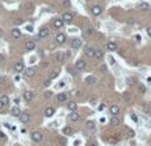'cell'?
Instances as JSON below:
<instances>
[{
  "label": "cell",
  "instance_id": "cell-12",
  "mask_svg": "<svg viewBox=\"0 0 151 146\" xmlns=\"http://www.w3.org/2000/svg\"><path fill=\"white\" fill-rule=\"evenodd\" d=\"M25 77H33L34 74H36V68H28V69H25Z\"/></svg>",
  "mask_w": 151,
  "mask_h": 146
},
{
  "label": "cell",
  "instance_id": "cell-38",
  "mask_svg": "<svg viewBox=\"0 0 151 146\" xmlns=\"http://www.w3.org/2000/svg\"><path fill=\"white\" fill-rule=\"evenodd\" d=\"M58 76V72H53L50 74V80H53V78H55V77Z\"/></svg>",
  "mask_w": 151,
  "mask_h": 146
},
{
  "label": "cell",
  "instance_id": "cell-1",
  "mask_svg": "<svg viewBox=\"0 0 151 146\" xmlns=\"http://www.w3.org/2000/svg\"><path fill=\"white\" fill-rule=\"evenodd\" d=\"M50 30L47 28H42L40 31H38V39H45L46 37H49Z\"/></svg>",
  "mask_w": 151,
  "mask_h": 146
},
{
  "label": "cell",
  "instance_id": "cell-20",
  "mask_svg": "<svg viewBox=\"0 0 151 146\" xmlns=\"http://www.w3.org/2000/svg\"><path fill=\"white\" fill-rule=\"evenodd\" d=\"M15 70L16 72H22L24 70V63H21V61H18V63H16L15 64Z\"/></svg>",
  "mask_w": 151,
  "mask_h": 146
},
{
  "label": "cell",
  "instance_id": "cell-14",
  "mask_svg": "<svg viewBox=\"0 0 151 146\" xmlns=\"http://www.w3.org/2000/svg\"><path fill=\"white\" fill-rule=\"evenodd\" d=\"M54 112H55V110H54L53 107H47V108L45 110V116H46V118H51V116L54 115Z\"/></svg>",
  "mask_w": 151,
  "mask_h": 146
},
{
  "label": "cell",
  "instance_id": "cell-43",
  "mask_svg": "<svg viewBox=\"0 0 151 146\" xmlns=\"http://www.w3.org/2000/svg\"><path fill=\"white\" fill-rule=\"evenodd\" d=\"M100 70H101V72H107V67H105V65H101V67H100Z\"/></svg>",
  "mask_w": 151,
  "mask_h": 146
},
{
  "label": "cell",
  "instance_id": "cell-31",
  "mask_svg": "<svg viewBox=\"0 0 151 146\" xmlns=\"http://www.w3.org/2000/svg\"><path fill=\"white\" fill-rule=\"evenodd\" d=\"M0 141H1V142H4V141H7V136H5V133H3V132H0Z\"/></svg>",
  "mask_w": 151,
  "mask_h": 146
},
{
  "label": "cell",
  "instance_id": "cell-41",
  "mask_svg": "<svg viewBox=\"0 0 151 146\" xmlns=\"http://www.w3.org/2000/svg\"><path fill=\"white\" fill-rule=\"evenodd\" d=\"M15 24L16 25H21L22 24V20H21V18H17V20H15Z\"/></svg>",
  "mask_w": 151,
  "mask_h": 146
},
{
  "label": "cell",
  "instance_id": "cell-23",
  "mask_svg": "<svg viewBox=\"0 0 151 146\" xmlns=\"http://www.w3.org/2000/svg\"><path fill=\"white\" fill-rule=\"evenodd\" d=\"M85 83H88V85H93V83H96V77L95 76H88L85 78Z\"/></svg>",
  "mask_w": 151,
  "mask_h": 146
},
{
  "label": "cell",
  "instance_id": "cell-33",
  "mask_svg": "<svg viewBox=\"0 0 151 146\" xmlns=\"http://www.w3.org/2000/svg\"><path fill=\"white\" fill-rule=\"evenodd\" d=\"M63 5H65L66 8H70L71 7V1H70V0H63Z\"/></svg>",
  "mask_w": 151,
  "mask_h": 146
},
{
  "label": "cell",
  "instance_id": "cell-30",
  "mask_svg": "<svg viewBox=\"0 0 151 146\" xmlns=\"http://www.w3.org/2000/svg\"><path fill=\"white\" fill-rule=\"evenodd\" d=\"M95 126H96L95 121H87V128L88 129H95Z\"/></svg>",
  "mask_w": 151,
  "mask_h": 146
},
{
  "label": "cell",
  "instance_id": "cell-50",
  "mask_svg": "<svg viewBox=\"0 0 151 146\" xmlns=\"http://www.w3.org/2000/svg\"><path fill=\"white\" fill-rule=\"evenodd\" d=\"M0 9H1V5H0Z\"/></svg>",
  "mask_w": 151,
  "mask_h": 146
},
{
  "label": "cell",
  "instance_id": "cell-34",
  "mask_svg": "<svg viewBox=\"0 0 151 146\" xmlns=\"http://www.w3.org/2000/svg\"><path fill=\"white\" fill-rule=\"evenodd\" d=\"M87 35H93V29H87Z\"/></svg>",
  "mask_w": 151,
  "mask_h": 146
},
{
  "label": "cell",
  "instance_id": "cell-40",
  "mask_svg": "<svg viewBox=\"0 0 151 146\" xmlns=\"http://www.w3.org/2000/svg\"><path fill=\"white\" fill-rule=\"evenodd\" d=\"M138 90H139L141 93H144V91H146V87H144L143 85H141V86H139V89H138Z\"/></svg>",
  "mask_w": 151,
  "mask_h": 146
},
{
  "label": "cell",
  "instance_id": "cell-13",
  "mask_svg": "<svg viewBox=\"0 0 151 146\" xmlns=\"http://www.w3.org/2000/svg\"><path fill=\"white\" fill-rule=\"evenodd\" d=\"M18 118H20V120H21V123H28L29 120H30V116H29V113H20L18 115Z\"/></svg>",
  "mask_w": 151,
  "mask_h": 146
},
{
  "label": "cell",
  "instance_id": "cell-44",
  "mask_svg": "<svg viewBox=\"0 0 151 146\" xmlns=\"http://www.w3.org/2000/svg\"><path fill=\"white\" fill-rule=\"evenodd\" d=\"M26 30H28V31H33V26H32V25H28V26H26Z\"/></svg>",
  "mask_w": 151,
  "mask_h": 146
},
{
  "label": "cell",
  "instance_id": "cell-47",
  "mask_svg": "<svg viewBox=\"0 0 151 146\" xmlns=\"http://www.w3.org/2000/svg\"><path fill=\"white\" fill-rule=\"evenodd\" d=\"M51 95V93L49 91V93H45V97H46V98H47V97H50Z\"/></svg>",
  "mask_w": 151,
  "mask_h": 146
},
{
  "label": "cell",
  "instance_id": "cell-5",
  "mask_svg": "<svg viewBox=\"0 0 151 146\" xmlns=\"http://www.w3.org/2000/svg\"><path fill=\"white\" fill-rule=\"evenodd\" d=\"M62 20L65 22H71L74 20V14L71 12H66V13H63V16H62Z\"/></svg>",
  "mask_w": 151,
  "mask_h": 146
},
{
  "label": "cell",
  "instance_id": "cell-37",
  "mask_svg": "<svg viewBox=\"0 0 151 146\" xmlns=\"http://www.w3.org/2000/svg\"><path fill=\"white\" fill-rule=\"evenodd\" d=\"M131 120H133V121H138V116L135 115V113H133V115H131Z\"/></svg>",
  "mask_w": 151,
  "mask_h": 146
},
{
  "label": "cell",
  "instance_id": "cell-28",
  "mask_svg": "<svg viewBox=\"0 0 151 146\" xmlns=\"http://www.w3.org/2000/svg\"><path fill=\"white\" fill-rule=\"evenodd\" d=\"M0 100H1V102H3V104H4V106H7L8 103H9V98H8L7 95H3L1 98H0Z\"/></svg>",
  "mask_w": 151,
  "mask_h": 146
},
{
  "label": "cell",
  "instance_id": "cell-18",
  "mask_svg": "<svg viewBox=\"0 0 151 146\" xmlns=\"http://www.w3.org/2000/svg\"><path fill=\"white\" fill-rule=\"evenodd\" d=\"M67 100V93H59L58 94V102L59 103H63Z\"/></svg>",
  "mask_w": 151,
  "mask_h": 146
},
{
  "label": "cell",
  "instance_id": "cell-3",
  "mask_svg": "<svg viewBox=\"0 0 151 146\" xmlns=\"http://www.w3.org/2000/svg\"><path fill=\"white\" fill-rule=\"evenodd\" d=\"M79 119H80V115L76 111H71L70 112V115H68V120L71 123H76V121H79Z\"/></svg>",
  "mask_w": 151,
  "mask_h": 146
},
{
  "label": "cell",
  "instance_id": "cell-2",
  "mask_svg": "<svg viewBox=\"0 0 151 146\" xmlns=\"http://www.w3.org/2000/svg\"><path fill=\"white\" fill-rule=\"evenodd\" d=\"M30 137H32V141H34V142H41V141H42V138H43V136H42V133H41V132H33V133H32V136H30Z\"/></svg>",
  "mask_w": 151,
  "mask_h": 146
},
{
  "label": "cell",
  "instance_id": "cell-21",
  "mask_svg": "<svg viewBox=\"0 0 151 146\" xmlns=\"http://www.w3.org/2000/svg\"><path fill=\"white\" fill-rule=\"evenodd\" d=\"M33 97H34V94L32 93V91H29V90L24 93V99H25V100H28V102H29V100H32V99H33Z\"/></svg>",
  "mask_w": 151,
  "mask_h": 146
},
{
  "label": "cell",
  "instance_id": "cell-49",
  "mask_svg": "<svg viewBox=\"0 0 151 146\" xmlns=\"http://www.w3.org/2000/svg\"><path fill=\"white\" fill-rule=\"evenodd\" d=\"M1 60H4V56H3V55H0V61Z\"/></svg>",
  "mask_w": 151,
  "mask_h": 146
},
{
  "label": "cell",
  "instance_id": "cell-25",
  "mask_svg": "<svg viewBox=\"0 0 151 146\" xmlns=\"http://www.w3.org/2000/svg\"><path fill=\"white\" fill-rule=\"evenodd\" d=\"M118 124H120V119H118L116 115H113V118H110V125L116 126V125H118Z\"/></svg>",
  "mask_w": 151,
  "mask_h": 146
},
{
  "label": "cell",
  "instance_id": "cell-19",
  "mask_svg": "<svg viewBox=\"0 0 151 146\" xmlns=\"http://www.w3.org/2000/svg\"><path fill=\"white\" fill-rule=\"evenodd\" d=\"M137 8L139 9V11H149V9H150V5L147 4V3H139Z\"/></svg>",
  "mask_w": 151,
  "mask_h": 146
},
{
  "label": "cell",
  "instance_id": "cell-35",
  "mask_svg": "<svg viewBox=\"0 0 151 146\" xmlns=\"http://www.w3.org/2000/svg\"><path fill=\"white\" fill-rule=\"evenodd\" d=\"M142 110H143V111H146V112H149V104H147V103H144L143 107H142Z\"/></svg>",
  "mask_w": 151,
  "mask_h": 146
},
{
  "label": "cell",
  "instance_id": "cell-46",
  "mask_svg": "<svg viewBox=\"0 0 151 146\" xmlns=\"http://www.w3.org/2000/svg\"><path fill=\"white\" fill-rule=\"evenodd\" d=\"M4 104H3V102H1V100H0V110H3V108H4Z\"/></svg>",
  "mask_w": 151,
  "mask_h": 146
},
{
  "label": "cell",
  "instance_id": "cell-8",
  "mask_svg": "<svg viewBox=\"0 0 151 146\" xmlns=\"http://www.w3.org/2000/svg\"><path fill=\"white\" fill-rule=\"evenodd\" d=\"M91 12H92V14H93V16H100L101 12H102V9H101V7H99V5H93V7L91 8Z\"/></svg>",
  "mask_w": 151,
  "mask_h": 146
},
{
  "label": "cell",
  "instance_id": "cell-32",
  "mask_svg": "<svg viewBox=\"0 0 151 146\" xmlns=\"http://www.w3.org/2000/svg\"><path fill=\"white\" fill-rule=\"evenodd\" d=\"M108 61H109V64H110V65H116V60H114V57L109 56V57H108Z\"/></svg>",
  "mask_w": 151,
  "mask_h": 146
},
{
  "label": "cell",
  "instance_id": "cell-16",
  "mask_svg": "<svg viewBox=\"0 0 151 146\" xmlns=\"http://www.w3.org/2000/svg\"><path fill=\"white\" fill-rule=\"evenodd\" d=\"M25 47H26V50H28V51L34 50V48H36V42H33V41H28V42H26V44H25Z\"/></svg>",
  "mask_w": 151,
  "mask_h": 146
},
{
  "label": "cell",
  "instance_id": "cell-7",
  "mask_svg": "<svg viewBox=\"0 0 151 146\" xmlns=\"http://www.w3.org/2000/svg\"><path fill=\"white\" fill-rule=\"evenodd\" d=\"M85 68V61L84 60H78L75 63V69L76 70H83Z\"/></svg>",
  "mask_w": 151,
  "mask_h": 146
},
{
  "label": "cell",
  "instance_id": "cell-4",
  "mask_svg": "<svg viewBox=\"0 0 151 146\" xmlns=\"http://www.w3.org/2000/svg\"><path fill=\"white\" fill-rule=\"evenodd\" d=\"M67 59L65 52H62V51H59V52L55 54V61L57 63H65V60Z\"/></svg>",
  "mask_w": 151,
  "mask_h": 146
},
{
  "label": "cell",
  "instance_id": "cell-6",
  "mask_svg": "<svg viewBox=\"0 0 151 146\" xmlns=\"http://www.w3.org/2000/svg\"><path fill=\"white\" fill-rule=\"evenodd\" d=\"M53 25H54V28H55V29H62L63 25H65V21H63L62 18H57V20H54Z\"/></svg>",
  "mask_w": 151,
  "mask_h": 146
},
{
  "label": "cell",
  "instance_id": "cell-36",
  "mask_svg": "<svg viewBox=\"0 0 151 146\" xmlns=\"http://www.w3.org/2000/svg\"><path fill=\"white\" fill-rule=\"evenodd\" d=\"M97 108H99V111H104V110H105V104H104V103H101Z\"/></svg>",
  "mask_w": 151,
  "mask_h": 146
},
{
  "label": "cell",
  "instance_id": "cell-22",
  "mask_svg": "<svg viewBox=\"0 0 151 146\" xmlns=\"http://www.w3.org/2000/svg\"><path fill=\"white\" fill-rule=\"evenodd\" d=\"M109 111H110V115H118V112H120V107L113 104V106L110 107V110H109Z\"/></svg>",
  "mask_w": 151,
  "mask_h": 146
},
{
  "label": "cell",
  "instance_id": "cell-27",
  "mask_svg": "<svg viewBox=\"0 0 151 146\" xmlns=\"http://www.w3.org/2000/svg\"><path fill=\"white\" fill-rule=\"evenodd\" d=\"M76 108H78V104H76L75 102H70L68 103V110L70 111H76Z\"/></svg>",
  "mask_w": 151,
  "mask_h": 146
},
{
  "label": "cell",
  "instance_id": "cell-26",
  "mask_svg": "<svg viewBox=\"0 0 151 146\" xmlns=\"http://www.w3.org/2000/svg\"><path fill=\"white\" fill-rule=\"evenodd\" d=\"M11 113H12L13 116H18V115L21 113V110L18 108V107H13V108L11 110Z\"/></svg>",
  "mask_w": 151,
  "mask_h": 146
},
{
  "label": "cell",
  "instance_id": "cell-10",
  "mask_svg": "<svg viewBox=\"0 0 151 146\" xmlns=\"http://www.w3.org/2000/svg\"><path fill=\"white\" fill-rule=\"evenodd\" d=\"M55 41L58 42V43H65L66 42V35L65 34H62V33H58L57 35H55Z\"/></svg>",
  "mask_w": 151,
  "mask_h": 146
},
{
  "label": "cell",
  "instance_id": "cell-48",
  "mask_svg": "<svg viewBox=\"0 0 151 146\" xmlns=\"http://www.w3.org/2000/svg\"><path fill=\"white\" fill-rule=\"evenodd\" d=\"M147 82H149V85L151 86V78H150V77H149V78H147Z\"/></svg>",
  "mask_w": 151,
  "mask_h": 146
},
{
  "label": "cell",
  "instance_id": "cell-15",
  "mask_svg": "<svg viewBox=\"0 0 151 146\" xmlns=\"http://www.w3.org/2000/svg\"><path fill=\"white\" fill-rule=\"evenodd\" d=\"M102 56H104V52H102V50H99V48H96L95 50V59H97V60H101L102 59Z\"/></svg>",
  "mask_w": 151,
  "mask_h": 146
},
{
  "label": "cell",
  "instance_id": "cell-39",
  "mask_svg": "<svg viewBox=\"0 0 151 146\" xmlns=\"http://www.w3.org/2000/svg\"><path fill=\"white\" fill-rule=\"evenodd\" d=\"M96 102H97V98H96V97H95V98H92L91 100H89V103H91V104H96Z\"/></svg>",
  "mask_w": 151,
  "mask_h": 146
},
{
  "label": "cell",
  "instance_id": "cell-45",
  "mask_svg": "<svg viewBox=\"0 0 151 146\" xmlns=\"http://www.w3.org/2000/svg\"><path fill=\"white\" fill-rule=\"evenodd\" d=\"M50 81H51L50 78L47 80V81H45V83H43V85H45V86H49V85H50Z\"/></svg>",
  "mask_w": 151,
  "mask_h": 146
},
{
  "label": "cell",
  "instance_id": "cell-24",
  "mask_svg": "<svg viewBox=\"0 0 151 146\" xmlns=\"http://www.w3.org/2000/svg\"><path fill=\"white\" fill-rule=\"evenodd\" d=\"M12 37L15 38V39H18V38L21 37V31L18 30V29H13V30H12Z\"/></svg>",
  "mask_w": 151,
  "mask_h": 146
},
{
  "label": "cell",
  "instance_id": "cell-29",
  "mask_svg": "<svg viewBox=\"0 0 151 146\" xmlns=\"http://www.w3.org/2000/svg\"><path fill=\"white\" fill-rule=\"evenodd\" d=\"M63 133H65L66 136H70L72 133V129L70 128V126H65V128H63Z\"/></svg>",
  "mask_w": 151,
  "mask_h": 146
},
{
  "label": "cell",
  "instance_id": "cell-9",
  "mask_svg": "<svg viewBox=\"0 0 151 146\" xmlns=\"http://www.w3.org/2000/svg\"><path fill=\"white\" fill-rule=\"evenodd\" d=\"M95 50H96V48L95 47H91V46L85 47V55L88 57H93L95 56Z\"/></svg>",
  "mask_w": 151,
  "mask_h": 146
},
{
  "label": "cell",
  "instance_id": "cell-17",
  "mask_svg": "<svg viewBox=\"0 0 151 146\" xmlns=\"http://www.w3.org/2000/svg\"><path fill=\"white\" fill-rule=\"evenodd\" d=\"M107 48L110 52H113V51L117 50V44H116V42H108V44H107Z\"/></svg>",
  "mask_w": 151,
  "mask_h": 146
},
{
  "label": "cell",
  "instance_id": "cell-11",
  "mask_svg": "<svg viewBox=\"0 0 151 146\" xmlns=\"http://www.w3.org/2000/svg\"><path fill=\"white\" fill-rule=\"evenodd\" d=\"M71 47L74 50H78V48L82 47V41L80 39H72L71 41Z\"/></svg>",
  "mask_w": 151,
  "mask_h": 146
},
{
  "label": "cell",
  "instance_id": "cell-42",
  "mask_svg": "<svg viewBox=\"0 0 151 146\" xmlns=\"http://www.w3.org/2000/svg\"><path fill=\"white\" fill-rule=\"evenodd\" d=\"M146 31H147V35H149V37L151 38V26L147 28V30H146Z\"/></svg>",
  "mask_w": 151,
  "mask_h": 146
}]
</instances>
